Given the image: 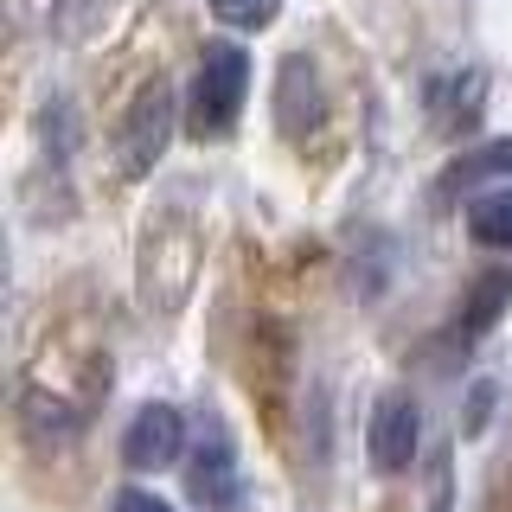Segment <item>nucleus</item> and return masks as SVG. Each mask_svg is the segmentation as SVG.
Wrapping results in <instances>:
<instances>
[{
	"label": "nucleus",
	"mask_w": 512,
	"mask_h": 512,
	"mask_svg": "<svg viewBox=\"0 0 512 512\" xmlns=\"http://www.w3.org/2000/svg\"><path fill=\"white\" fill-rule=\"evenodd\" d=\"M186 493H192L205 512H231L237 493H244V480H237V455H231V436H224L218 423H205V436H199V448H192V461H186Z\"/></svg>",
	"instance_id": "4"
},
{
	"label": "nucleus",
	"mask_w": 512,
	"mask_h": 512,
	"mask_svg": "<svg viewBox=\"0 0 512 512\" xmlns=\"http://www.w3.org/2000/svg\"><path fill=\"white\" fill-rule=\"evenodd\" d=\"M199 276V224L186 212H160L141 237V301L154 314H173Z\"/></svg>",
	"instance_id": "1"
},
{
	"label": "nucleus",
	"mask_w": 512,
	"mask_h": 512,
	"mask_svg": "<svg viewBox=\"0 0 512 512\" xmlns=\"http://www.w3.org/2000/svg\"><path fill=\"white\" fill-rule=\"evenodd\" d=\"M244 90H250V58L237 52L231 39L205 45L199 58V77H192V135H224L244 109Z\"/></svg>",
	"instance_id": "2"
},
{
	"label": "nucleus",
	"mask_w": 512,
	"mask_h": 512,
	"mask_svg": "<svg viewBox=\"0 0 512 512\" xmlns=\"http://www.w3.org/2000/svg\"><path fill=\"white\" fill-rule=\"evenodd\" d=\"M506 301H512V269H493V276H480L474 295H468V314H461V333H487L493 320H500Z\"/></svg>",
	"instance_id": "8"
},
{
	"label": "nucleus",
	"mask_w": 512,
	"mask_h": 512,
	"mask_svg": "<svg viewBox=\"0 0 512 512\" xmlns=\"http://www.w3.org/2000/svg\"><path fill=\"white\" fill-rule=\"evenodd\" d=\"M493 173H512V141H493V148H480L474 160H461L448 180H455V186H474V180H493Z\"/></svg>",
	"instance_id": "9"
},
{
	"label": "nucleus",
	"mask_w": 512,
	"mask_h": 512,
	"mask_svg": "<svg viewBox=\"0 0 512 512\" xmlns=\"http://www.w3.org/2000/svg\"><path fill=\"white\" fill-rule=\"evenodd\" d=\"M276 7H282V0H212L218 20H224V26H244V32L269 26V20H276Z\"/></svg>",
	"instance_id": "10"
},
{
	"label": "nucleus",
	"mask_w": 512,
	"mask_h": 512,
	"mask_svg": "<svg viewBox=\"0 0 512 512\" xmlns=\"http://www.w3.org/2000/svg\"><path fill=\"white\" fill-rule=\"evenodd\" d=\"M468 231L487 250H512V186H493L468 205Z\"/></svg>",
	"instance_id": "7"
},
{
	"label": "nucleus",
	"mask_w": 512,
	"mask_h": 512,
	"mask_svg": "<svg viewBox=\"0 0 512 512\" xmlns=\"http://www.w3.org/2000/svg\"><path fill=\"white\" fill-rule=\"evenodd\" d=\"M487 410H493V384H474V397H468V436H480V429H487Z\"/></svg>",
	"instance_id": "12"
},
{
	"label": "nucleus",
	"mask_w": 512,
	"mask_h": 512,
	"mask_svg": "<svg viewBox=\"0 0 512 512\" xmlns=\"http://www.w3.org/2000/svg\"><path fill=\"white\" fill-rule=\"evenodd\" d=\"M180 448H186L180 410H173V404H141L135 423H128V436H122V461L135 474H160V468L180 461Z\"/></svg>",
	"instance_id": "5"
},
{
	"label": "nucleus",
	"mask_w": 512,
	"mask_h": 512,
	"mask_svg": "<svg viewBox=\"0 0 512 512\" xmlns=\"http://www.w3.org/2000/svg\"><path fill=\"white\" fill-rule=\"evenodd\" d=\"M429 512H455V480L436 474V493H429Z\"/></svg>",
	"instance_id": "13"
},
{
	"label": "nucleus",
	"mask_w": 512,
	"mask_h": 512,
	"mask_svg": "<svg viewBox=\"0 0 512 512\" xmlns=\"http://www.w3.org/2000/svg\"><path fill=\"white\" fill-rule=\"evenodd\" d=\"M116 512H173V506L148 487H128V493H116Z\"/></svg>",
	"instance_id": "11"
},
{
	"label": "nucleus",
	"mask_w": 512,
	"mask_h": 512,
	"mask_svg": "<svg viewBox=\"0 0 512 512\" xmlns=\"http://www.w3.org/2000/svg\"><path fill=\"white\" fill-rule=\"evenodd\" d=\"M173 116H180V103H173L167 77H154V84L135 90L128 122H122V173H128V180L154 173V160L167 154V141H173Z\"/></svg>",
	"instance_id": "3"
},
{
	"label": "nucleus",
	"mask_w": 512,
	"mask_h": 512,
	"mask_svg": "<svg viewBox=\"0 0 512 512\" xmlns=\"http://www.w3.org/2000/svg\"><path fill=\"white\" fill-rule=\"evenodd\" d=\"M372 468L378 474H404L416 461V442H423V416H416V397L404 391H384L372 410Z\"/></svg>",
	"instance_id": "6"
}]
</instances>
